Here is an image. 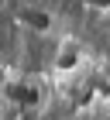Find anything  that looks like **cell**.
I'll use <instances>...</instances> for the list:
<instances>
[{
	"label": "cell",
	"instance_id": "obj_1",
	"mask_svg": "<svg viewBox=\"0 0 110 120\" xmlns=\"http://www.w3.org/2000/svg\"><path fill=\"white\" fill-rule=\"evenodd\" d=\"M21 24H28V28H35V31H48L52 28V17H48L45 10H38V7H24L21 10Z\"/></svg>",
	"mask_w": 110,
	"mask_h": 120
},
{
	"label": "cell",
	"instance_id": "obj_2",
	"mask_svg": "<svg viewBox=\"0 0 110 120\" xmlns=\"http://www.w3.org/2000/svg\"><path fill=\"white\" fill-rule=\"evenodd\" d=\"M7 93H10V100H17L21 106H35L38 103V86H31V82H14Z\"/></svg>",
	"mask_w": 110,
	"mask_h": 120
},
{
	"label": "cell",
	"instance_id": "obj_3",
	"mask_svg": "<svg viewBox=\"0 0 110 120\" xmlns=\"http://www.w3.org/2000/svg\"><path fill=\"white\" fill-rule=\"evenodd\" d=\"M76 62H79V52H76V45H72V41H62V52H59V58H55V65H59L62 72H69Z\"/></svg>",
	"mask_w": 110,
	"mask_h": 120
},
{
	"label": "cell",
	"instance_id": "obj_4",
	"mask_svg": "<svg viewBox=\"0 0 110 120\" xmlns=\"http://www.w3.org/2000/svg\"><path fill=\"white\" fill-rule=\"evenodd\" d=\"M90 7H110V0H86Z\"/></svg>",
	"mask_w": 110,
	"mask_h": 120
}]
</instances>
